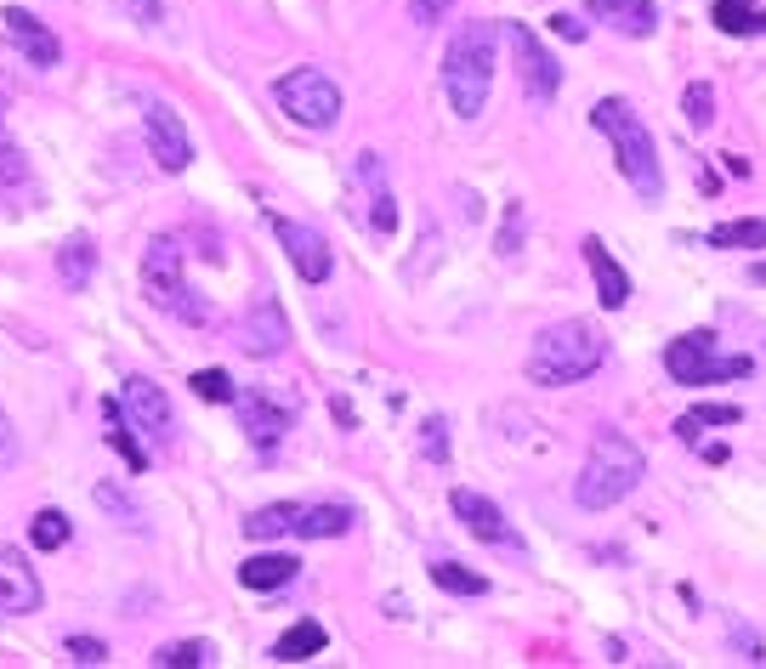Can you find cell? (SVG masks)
Here are the masks:
<instances>
[{
    "label": "cell",
    "instance_id": "15",
    "mask_svg": "<svg viewBox=\"0 0 766 669\" xmlns=\"http://www.w3.org/2000/svg\"><path fill=\"white\" fill-rule=\"evenodd\" d=\"M233 408H239V431L262 448V454H273V448L284 443V431H290V408L284 403H273L267 392H239Z\"/></svg>",
    "mask_w": 766,
    "mask_h": 669
},
{
    "label": "cell",
    "instance_id": "1",
    "mask_svg": "<svg viewBox=\"0 0 766 669\" xmlns=\"http://www.w3.org/2000/svg\"><path fill=\"white\" fill-rule=\"evenodd\" d=\"M494 46H500V24H460L449 34V52H443V91L460 119H477L494 91Z\"/></svg>",
    "mask_w": 766,
    "mask_h": 669
},
{
    "label": "cell",
    "instance_id": "11",
    "mask_svg": "<svg viewBox=\"0 0 766 669\" xmlns=\"http://www.w3.org/2000/svg\"><path fill=\"white\" fill-rule=\"evenodd\" d=\"M142 125H148V159H154L159 170H170V177H177V170L194 165V137H187V125H182L177 108L154 102Z\"/></svg>",
    "mask_w": 766,
    "mask_h": 669
},
{
    "label": "cell",
    "instance_id": "41",
    "mask_svg": "<svg viewBox=\"0 0 766 669\" xmlns=\"http://www.w3.org/2000/svg\"><path fill=\"white\" fill-rule=\"evenodd\" d=\"M551 29H557L562 40H585V34H590V24H579V17H568V12L551 17Z\"/></svg>",
    "mask_w": 766,
    "mask_h": 669
},
{
    "label": "cell",
    "instance_id": "43",
    "mask_svg": "<svg viewBox=\"0 0 766 669\" xmlns=\"http://www.w3.org/2000/svg\"><path fill=\"white\" fill-rule=\"evenodd\" d=\"M131 6V17H142V24H159V0H125Z\"/></svg>",
    "mask_w": 766,
    "mask_h": 669
},
{
    "label": "cell",
    "instance_id": "45",
    "mask_svg": "<svg viewBox=\"0 0 766 669\" xmlns=\"http://www.w3.org/2000/svg\"><path fill=\"white\" fill-rule=\"evenodd\" d=\"M750 284H761V290H766V262H750Z\"/></svg>",
    "mask_w": 766,
    "mask_h": 669
},
{
    "label": "cell",
    "instance_id": "6",
    "mask_svg": "<svg viewBox=\"0 0 766 669\" xmlns=\"http://www.w3.org/2000/svg\"><path fill=\"white\" fill-rule=\"evenodd\" d=\"M665 369L675 386H715V380H743L755 375L750 358H721V335L715 330H687L665 347Z\"/></svg>",
    "mask_w": 766,
    "mask_h": 669
},
{
    "label": "cell",
    "instance_id": "25",
    "mask_svg": "<svg viewBox=\"0 0 766 669\" xmlns=\"http://www.w3.org/2000/svg\"><path fill=\"white\" fill-rule=\"evenodd\" d=\"M352 505H302V522H295V539H340L352 533Z\"/></svg>",
    "mask_w": 766,
    "mask_h": 669
},
{
    "label": "cell",
    "instance_id": "4",
    "mask_svg": "<svg viewBox=\"0 0 766 669\" xmlns=\"http://www.w3.org/2000/svg\"><path fill=\"white\" fill-rule=\"evenodd\" d=\"M647 477V454L636 448L625 431H596L590 437V454H585V471L573 483V505L579 511H608L630 500Z\"/></svg>",
    "mask_w": 766,
    "mask_h": 669
},
{
    "label": "cell",
    "instance_id": "44",
    "mask_svg": "<svg viewBox=\"0 0 766 669\" xmlns=\"http://www.w3.org/2000/svg\"><path fill=\"white\" fill-rule=\"evenodd\" d=\"M698 454H704L710 465H721V460H727V448H721V443H698Z\"/></svg>",
    "mask_w": 766,
    "mask_h": 669
},
{
    "label": "cell",
    "instance_id": "21",
    "mask_svg": "<svg viewBox=\"0 0 766 669\" xmlns=\"http://www.w3.org/2000/svg\"><path fill=\"white\" fill-rule=\"evenodd\" d=\"M295 573H302V562H295V556L267 550V556H244V562H239V585H244V590H284Z\"/></svg>",
    "mask_w": 766,
    "mask_h": 669
},
{
    "label": "cell",
    "instance_id": "36",
    "mask_svg": "<svg viewBox=\"0 0 766 669\" xmlns=\"http://www.w3.org/2000/svg\"><path fill=\"white\" fill-rule=\"evenodd\" d=\"M62 653H69L74 664H85V669H97V664H109V641H97V636H69V641H62Z\"/></svg>",
    "mask_w": 766,
    "mask_h": 669
},
{
    "label": "cell",
    "instance_id": "2",
    "mask_svg": "<svg viewBox=\"0 0 766 669\" xmlns=\"http://www.w3.org/2000/svg\"><path fill=\"white\" fill-rule=\"evenodd\" d=\"M608 363V335L585 318H562L534 335L528 352V380L534 386H579Z\"/></svg>",
    "mask_w": 766,
    "mask_h": 669
},
{
    "label": "cell",
    "instance_id": "13",
    "mask_svg": "<svg viewBox=\"0 0 766 669\" xmlns=\"http://www.w3.org/2000/svg\"><path fill=\"white\" fill-rule=\"evenodd\" d=\"M290 347V318H284V307L273 295H255V307L244 312V323H239V352H250V358H279Z\"/></svg>",
    "mask_w": 766,
    "mask_h": 669
},
{
    "label": "cell",
    "instance_id": "28",
    "mask_svg": "<svg viewBox=\"0 0 766 669\" xmlns=\"http://www.w3.org/2000/svg\"><path fill=\"white\" fill-rule=\"evenodd\" d=\"M710 250H766V222L761 215H750V222H721L704 233Z\"/></svg>",
    "mask_w": 766,
    "mask_h": 669
},
{
    "label": "cell",
    "instance_id": "18",
    "mask_svg": "<svg viewBox=\"0 0 766 669\" xmlns=\"http://www.w3.org/2000/svg\"><path fill=\"white\" fill-rule=\"evenodd\" d=\"M579 250H585V267H590V278H596V301H602L608 312H619L625 301H630V272H625L619 262H613L608 244L596 239V233H590V239H585Z\"/></svg>",
    "mask_w": 766,
    "mask_h": 669
},
{
    "label": "cell",
    "instance_id": "42",
    "mask_svg": "<svg viewBox=\"0 0 766 669\" xmlns=\"http://www.w3.org/2000/svg\"><path fill=\"white\" fill-rule=\"evenodd\" d=\"M17 460V437H12V420H6V408H0V465H12Z\"/></svg>",
    "mask_w": 766,
    "mask_h": 669
},
{
    "label": "cell",
    "instance_id": "40",
    "mask_svg": "<svg viewBox=\"0 0 766 669\" xmlns=\"http://www.w3.org/2000/svg\"><path fill=\"white\" fill-rule=\"evenodd\" d=\"M732 646L743 653V664H761L766 653H761V636L750 630V624H732Z\"/></svg>",
    "mask_w": 766,
    "mask_h": 669
},
{
    "label": "cell",
    "instance_id": "14",
    "mask_svg": "<svg viewBox=\"0 0 766 669\" xmlns=\"http://www.w3.org/2000/svg\"><path fill=\"white\" fill-rule=\"evenodd\" d=\"M40 601H46V590H40L29 556L17 545H0V613L24 618V613H40Z\"/></svg>",
    "mask_w": 766,
    "mask_h": 669
},
{
    "label": "cell",
    "instance_id": "33",
    "mask_svg": "<svg viewBox=\"0 0 766 669\" xmlns=\"http://www.w3.org/2000/svg\"><path fill=\"white\" fill-rule=\"evenodd\" d=\"M681 114H687L693 131H710V125H715V85L710 80H693L687 97H681Z\"/></svg>",
    "mask_w": 766,
    "mask_h": 669
},
{
    "label": "cell",
    "instance_id": "29",
    "mask_svg": "<svg viewBox=\"0 0 766 669\" xmlns=\"http://www.w3.org/2000/svg\"><path fill=\"white\" fill-rule=\"evenodd\" d=\"M91 500H97V511L109 516V522L131 528V533L142 528V505H137V500H131V493H125L120 483H97V488H91Z\"/></svg>",
    "mask_w": 766,
    "mask_h": 669
},
{
    "label": "cell",
    "instance_id": "32",
    "mask_svg": "<svg viewBox=\"0 0 766 669\" xmlns=\"http://www.w3.org/2000/svg\"><path fill=\"white\" fill-rule=\"evenodd\" d=\"M29 539H34L40 550H62V545L74 539V522H69L62 511H52V505H46V511H40L34 522H29Z\"/></svg>",
    "mask_w": 766,
    "mask_h": 669
},
{
    "label": "cell",
    "instance_id": "5",
    "mask_svg": "<svg viewBox=\"0 0 766 669\" xmlns=\"http://www.w3.org/2000/svg\"><path fill=\"white\" fill-rule=\"evenodd\" d=\"M142 290H148V301H154L159 312H170V318H182V323H210V307L182 284V244L170 239V233L148 239V250H142Z\"/></svg>",
    "mask_w": 766,
    "mask_h": 669
},
{
    "label": "cell",
    "instance_id": "34",
    "mask_svg": "<svg viewBox=\"0 0 766 669\" xmlns=\"http://www.w3.org/2000/svg\"><path fill=\"white\" fill-rule=\"evenodd\" d=\"M420 454L432 460V465L449 460V420H443V415H432V420L420 425Z\"/></svg>",
    "mask_w": 766,
    "mask_h": 669
},
{
    "label": "cell",
    "instance_id": "23",
    "mask_svg": "<svg viewBox=\"0 0 766 669\" xmlns=\"http://www.w3.org/2000/svg\"><path fill=\"white\" fill-rule=\"evenodd\" d=\"M710 24H715L721 34L750 40V34H766V6H761V0H715V6H710Z\"/></svg>",
    "mask_w": 766,
    "mask_h": 669
},
{
    "label": "cell",
    "instance_id": "17",
    "mask_svg": "<svg viewBox=\"0 0 766 669\" xmlns=\"http://www.w3.org/2000/svg\"><path fill=\"white\" fill-rule=\"evenodd\" d=\"M0 24H6V40L17 52H24L34 69H57V34L40 24L34 12H24V6H6V17H0Z\"/></svg>",
    "mask_w": 766,
    "mask_h": 669
},
{
    "label": "cell",
    "instance_id": "16",
    "mask_svg": "<svg viewBox=\"0 0 766 669\" xmlns=\"http://www.w3.org/2000/svg\"><path fill=\"white\" fill-rule=\"evenodd\" d=\"M352 177H358V187L369 193V227L380 233V239L397 233V199H392V187H387V159H380V154H358Z\"/></svg>",
    "mask_w": 766,
    "mask_h": 669
},
{
    "label": "cell",
    "instance_id": "3",
    "mask_svg": "<svg viewBox=\"0 0 766 669\" xmlns=\"http://www.w3.org/2000/svg\"><path fill=\"white\" fill-rule=\"evenodd\" d=\"M590 125L613 142V159H619V177L642 193L647 205L665 199V159H658V148H653V131L642 125V114L625 102V97H602L590 108Z\"/></svg>",
    "mask_w": 766,
    "mask_h": 669
},
{
    "label": "cell",
    "instance_id": "19",
    "mask_svg": "<svg viewBox=\"0 0 766 669\" xmlns=\"http://www.w3.org/2000/svg\"><path fill=\"white\" fill-rule=\"evenodd\" d=\"M590 17L608 24L613 34H630V40H647L658 29V6H653V0H590Z\"/></svg>",
    "mask_w": 766,
    "mask_h": 669
},
{
    "label": "cell",
    "instance_id": "20",
    "mask_svg": "<svg viewBox=\"0 0 766 669\" xmlns=\"http://www.w3.org/2000/svg\"><path fill=\"white\" fill-rule=\"evenodd\" d=\"M102 437L114 443V454L131 471H148V443L137 437V420L125 415V403H114V397H102Z\"/></svg>",
    "mask_w": 766,
    "mask_h": 669
},
{
    "label": "cell",
    "instance_id": "22",
    "mask_svg": "<svg viewBox=\"0 0 766 669\" xmlns=\"http://www.w3.org/2000/svg\"><path fill=\"white\" fill-rule=\"evenodd\" d=\"M324 646H330V630H324V624H318V618H295L290 630L273 641V658H279V664H307V658L324 653Z\"/></svg>",
    "mask_w": 766,
    "mask_h": 669
},
{
    "label": "cell",
    "instance_id": "35",
    "mask_svg": "<svg viewBox=\"0 0 766 669\" xmlns=\"http://www.w3.org/2000/svg\"><path fill=\"white\" fill-rule=\"evenodd\" d=\"M187 386H194V392H199L205 403H233V397H239V392H233V380H227L222 369H199Z\"/></svg>",
    "mask_w": 766,
    "mask_h": 669
},
{
    "label": "cell",
    "instance_id": "24",
    "mask_svg": "<svg viewBox=\"0 0 766 669\" xmlns=\"http://www.w3.org/2000/svg\"><path fill=\"white\" fill-rule=\"evenodd\" d=\"M738 420H743L738 403H698V408H687V415L675 420V437L687 448H698L704 443V425H738Z\"/></svg>",
    "mask_w": 766,
    "mask_h": 669
},
{
    "label": "cell",
    "instance_id": "30",
    "mask_svg": "<svg viewBox=\"0 0 766 669\" xmlns=\"http://www.w3.org/2000/svg\"><path fill=\"white\" fill-rule=\"evenodd\" d=\"M432 585L449 596H488V578L472 573L465 562H432Z\"/></svg>",
    "mask_w": 766,
    "mask_h": 669
},
{
    "label": "cell",
    "instance_id": "10",
    "mask_svg": "<svg viewBox=\"0 0 766 669\" xmlns=\"http://www.w3.org/2000/svg\"><path fill=\"white\" fill-rule=\"evenodd\" d=\"M449 505H455V516L465 522V533H472V539H483V545H494V550H522V533L511 528L505 511L494 500H483L477 488H455Z\"/></svg>",
    "mask_w": 766,
    "mask_h": 669
},
{
    "label": "cell",
    "instance_id": "39",
    "mask_svg": "<svg viewBox=\"0 0 766 669\" xmlns=\"http://www.w3.org/2000/svg\"><path fill=\"white\" fill-rule=\"evenodd\" d=\"M522 250V205L511 199L505 205V227H500V255H517Z\"/></svg>",
    "mask_w": 766,
    "mask_h": 669
},
{
    "label": "cell",
    "instance_id": "27",
    "mask_svg": "<svg viewBox=\"0 0 766 669\" xmlns=\"http://www.w3.org/2000/svg\"><path fill=\"white\" fill-rule=\"evenodd\" d=\"M295 522H302V505L295 500H279V505H262L244 516V533L250 539H279V533H295Z\"/></svg>",
    "mask_w": 766,
    "mask_h": 669
},
{
    "label": "cell",
    "instance_id": "31",
    "mask_svg": "<svg viewBox=\"0 0 766 669\" xmlns=\"http://www.w3.org/2000/svg\"><path fill=\"white\" fill-rule=\"evenodd\" d=\"M159 669H205V664H216V646L210 641H170L154 653Z\"/></svg>",
    "mask_w": 766,
    "mask_h": 669
},
{
    "label": "cell",
    "instance_id": "9",
    "mask_svg": "<svg viewBox=\"0 0 766 669\" xmlns=\"http://www.w3.org/2000/svg\"><path fill=\"white\" fill-rule=\"evenodd\" d=\"M125 415L137 420V431L154 448H170L177 443V415H170V397H165V386H154L148 375H137V380H125Z\"/></svg>",
    "mask_w": 766,
    "mask_h": 669
},
{
    "label": "cell",
    "instance_id": "12",
    "mask_svg": "<svg viewBox=\"0 0 766 669\" xmlns=\"http://www.w3.org/2000/svg\"><path fill=\"white\" fill-rule=\"evenodd\" d=\"M273 233H279V244L290 255V267L307 278V284H324L335 255H330V239L318 227H302V222H284V215H273Z\"/></svg>",
    "mask_w": 766,
    "mask_h": 669
},
{
    "label": "cell",
    "instance_id": "37",
    "mask_svg": "<svg viewBox=\"0 0 766 669\" xmlns=\"http://www.w3.org/2000/svg\"><path fill=\"white\" fill-rule=\"evenodd\" d=\"M12 182H24V154H17V142L6 137V119H0V193Z\"/></svg>",
    "mask_w": 766,
    "mask_h": 669
},
{
    "label": "cell",
    "instance_id": "7",
    "mask_svg": "<svg viewBox=\"0 0 766 669\" xmlns=\"http://www.w3.org/2000/svg\"><path fill=\"white\" fill-rule=\"evenodd\" d=\"M279 108L302 125V131H330V125L340 119V85L324 74V69H295L279 80Z\"/></svg>",
    "mask_w": 766,
    "mask_h": 669
},
{
    "label": "cell",
    "instance_id": "38",
    "mask_svg": "<svg viewBox=\"0 0 766 669\" xmlns=\"http://www.w3.org/2000/svg\"><path fill=\"white\" fill-rule=\"evenodd\" d=\"M449 12H455V0H409V24L415 29H437Z\"/></svg>",
    "mask_w": 766,
    "mask_h": 669
},
{
    "label": "cell",
    "instance_id": "26",
    "mask_svg": "<svg viewBox=\"0 0 766 669\" xmlns=\"http://www.w3.org/2000/svg\"><path fill=\"white\" fill-rule=\"evenodd\" d=\"M91 267H97V244L85 239V233H74V239L57 250V278H62V290H85V284H91Z\"/></svg>",
    "mask_w": 766,
    "mask_h": 669
},
{
    "label": "cell",
    "instance_id": "8",
    "mask_svg": "<svg viewBox=\"0 0 766 669\" xmlns=\"http://www.w3.org/2000/svg\"><path fill=\"white\" fill-rule=\"evenodd\" d=\"M505 40H511V57H517V74H522V91L534 97L540 108L557 97V85H562V69H557V57H551L540 46V34L528 29V24H505Z\"/></svg>",
    "mask_w": 766,
    "mask_h": 669
}]
</instances>
